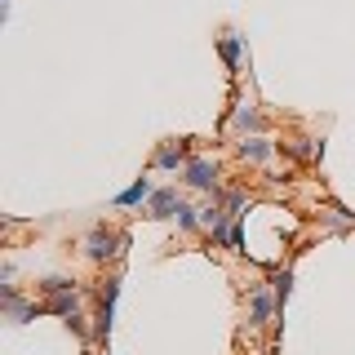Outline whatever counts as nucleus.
Here are the masks:
<instances>
[{
    "instance_id": "f257e3e1",
    "label": "nucleus",
    "mask_w": 355,
    "mask_h": 355,
    "mask_svg": "<svg viewBox=\"0 0 355 355\" xmlns=\"http://www.w3.org/2000/svg\"><path fill=\"white\" fill-rule=\"evenodd\" d=\"M125 244L129 236L125 231H116V227H107V222H94V227L85 231V262H94V266H107V262H120L125 258Z\"/></svg>"
},
{
    "instance_id": "f03ea898",
    "label": "nucleus",
    "mask_w": 355,
    "mask_h": 355,
    "mask_svg": "<svg viewBox=\"0 0 355 355\" xmlns=\"http://www.w3.org/2000/svg\"><path fill=\"white\" fill-rule=\"evenodd\" d=\"M218 178H222V164L214 160V155H196L191 164L182 169V187H191V191H218Z\"/></svg>"
},
{
    "instance_id": "7ed1b4c3",
    "label": "nucleus",
    "mask_w": 355,
    "mask_h": 355,
    "mask_svg": "<svg viewBox=\"0 0 355 355\" xmlns=\"http://www.w3.org/2000/svg\"><path fill=\"white\" fill-rule=\"evenodd\" d=\"M275 315H284V311H280V302H275L271 284H253V293H249V329L262 333Z\"/></svg>"
},
{
    "instance_id": "20e7f679",
    "label": "nucleus",
    "mask_w": 355,
    "mask_h": 355,
    "mask_svg": "<svg viewBox=\"0 0 355 355\" xmlns=\"http://www.w3.org/2000/svg\"><path fill=\"white\" fill-rule=\"evenodd\" d=\"M116 297H120V275H111L98 293V315H94V338L107 342L111 338V324H116Z\"/></svg>"
},
{
    "instance_id": "39448f33",
    "label": "nucleus",
    "mask_w": 355,
    "mask_h": 355,
    "mask_svg": "<svg viewBox=\"0 0 355 355\" xmlns=\"http://www.w3.org/2000/svg\"><path fill=\"white\" fill-rule=\"evenodd\" d=\"M151 164H155V169H164V173H182L187 164H191V147H187V142H178V138H169V142H160V147H155Z\"/></svg>"
},
{
    "instance_id": "423d86ee",
    "label": "nucleus",
    "mask_w": 355,
    "mask_h": 355,
    "mask_svg": "<svg viewBox=\"0 0 355 355\" xmlns=\"http://www.w3.org/2000/svg\"><path fill=\"white\" fill-rule=\"evenodd\" d=\"M178 205H182V196H178V187H155L151 191V200H147V214L151 222H173V214H178Z\"/></svg>"
},
{
    "instance_id": "0eeeda50",
    "label": "nucleus",
    "mask_w": 355,
    "mask_h": 355,
    "mask_svg": "<svg viewBox=\"0 0 355 355\" xmlns=\"http://www.w3.org/2000/svg\"><path fill=\"white\" fill-rule=\"evenodd\" d=\"M244 49H249V36H240V31H222V36H218V53H222V62H227L231 76H240Z\"/></svg>"
},
{
    "instance_id": "6e6552de",
    "label": "nucleus",
    "mask_w": 355,
    "mask_h": 355,
    "mask_svg": "<svg viewBox=\"0 0 355 355\" xmlns=\"http://www.w3.org/2000/svg\"><path fill=\"white\" fill-rule=\"evenodd\" d=\"M236 151H240V160L244 164H266L275 155V142L271 138H262V133H249V138H240L236 142Z\"/></svg>"
},
{
    "instance_id": "1a4fd4ad",
    "label": "nucleus",
    "mask_w": 355,
    "mask_h": 355,
    "mask_svg": "<svg viewBox=\"0 0 355 355\" xmlns=\"http://www.w3.org/2000/svg\"><path fill=\"white\" fill-rule=\"evenodd\" d=\"M262 125H266L262 111L253 107V103H240V98H236V111H231V129H236L240 138H249V133H262Z\"/></svg>"
},
{
    "instance_id": "9d476101",
    "label": "nucleus",
    "mask_w": 355,
    "mask_h": 355,
    "mask_svg": "<svg viewBox=\"0 0 355 355\" xmlns=\"http://www.w3.org/2000/svg\"><path fill=\"white\" fill-rule=\"evenodd\" d=\"M151 191H155L151 178H133L125 191L116 196V205H120V209H138V205H147V200H151Z\"/></svg>"
},
{
    "instance_id": "9b49d317",
    "label": "nucleus",
    "mask_w": 355,
    "mask_h": 355,
    "mask_svg": "<svg viewBox=\"0 0 355 355\" xmlns=\"http://www.w3.org/2000/svg\"><path fill=\"white\" fill-rule=\"evenodd\" d=\"M76 288V280L71 275H44V280H36V293L49 302V297H62V293H71Z\"/></svg>"
},
{
    "instance_id": "f8f14e48",
    "label": "nucleus",
    "mask_w": 355,
    "mask_h": 355,
    "mask_svg": "<svg viewBox=\"0 0 355 355\" xmlns=\"http://www.w3.org/2000/svg\"><path fill=\"white\" fill-rule=\"evenodd\" d=\"M44 311H49V315H58V320L76 315V311H80V288H71V293H62V297H49Z\"/></svg>"
},
{
    "instance_id": "ddd939ff",
    "label": "nucleus",
    "mask_w": 355,
    "mask_h": 355,
    "mask_svg": "<svg viewBox=\"0 0 355 355\" xmlns=\"http://www.w3.org/2000/svg\"><path fill=\"white\" fill-rule=\"evenodd\" d=\"M320 222H324L329 231H351V227H355V214H351V209H342L338 200H333L329 214H320Z\"/></svg>"
},
{
    "instance_id": "4468645a",
    "label": "nucleus",
    "mask_w": 355,
    "mask_h": 355,
    "mask_svg": "<svg viewBox=\"0 0 355 355\" xmlns=\"http://www.w3.org/2000/svg\"><path fill=\"white\" fill-rule=\"evenodd\" d=\"M271 293H275V302H280V311H284V302H288V293H293V271L288 266H280V271H271Z\"/></svg>"
},
{
    "instance_id": "2eb2a0df",
    "label": "nucleus",
    "mask_w": 355,
    "mask_h": 355,
    "mask_svg": "<svg viewBox=\"0 0 355 355\" xmlns=\"http://www.w3.org/2000/svg\"><path fill=\"white\" fill-rule=\"evenodd\" d=\"M173 222H178V231H187V236H196V231H205V222H200V209H191V205H187V200H182V205H178Z\"/></svg>"
},
{
    "instance_id": "dca6fc26",
    "label": "nucleus",
    "mask_w": 355,
    "mask_h": 355,
    "mask_svg": "<svg viewBox=\"0 0 355 355\" xmlns=\"http://www.w3.org/2000/svg\"><path fill=\"white\" fill-rule=\"evenodd\" d=\"M288 155H297V160H320V142L315 138H293L288 142Z\"/></svg>"
},
{
    "instance_id": "f3484780",
    "label": "nucleus",
    "mask_w": 355,
    "mask_h": 355,
    "mask_svg": "<svg viewBox=\"0 0 355 355\" xmlns=\"http://www.w3.org/2000/svg\"><path fill=\"white\" fill-rule=\"evenodd\" d=\"M62 324H67V329H71V333H76V338H89V324H85V315H80V311H76V315H67V320H62Z\"/></svg>"
}]
</instances>
